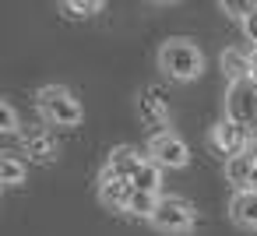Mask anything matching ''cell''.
Returning <instances> with one entry per match:
<instances>
[{
  "label": "cell",
  "instance_id": "cell-10",
  "mask_svg": "<svg viewBox=\"0 0 257 236\" xmlns=\"http://www.w3.org/2000/svg\"><path fill=\"white\" fill-rule=\"evenodd\" d=\"M131 194H134V187H131V180H113V176H99V201L106 204V208H113V211H127V204H131Z\"/></svg>",
  "mask_w": 257,
  "mask_h": 236
},
{
  "label": "cell",
  "instance_id": "cell-17",
  "mask_svg": "<svg viewBox=\"0 0 257 236\" xmlns=\"http://www.w3.org/2000/svg\"><path fill=\"white\" fill-rule=\"evenodd\" d=\"M22 180H25V162L15 159V155H4V159H0V183H4V187H15V183H22Z\"/></svg>",
  "mask_w": 257,
  "mask_h": 236
},
{
  "label": "cell",
  "instance_id": "cell-19",
  "mask_svg": "<svg viewBox=\"0 0 257 236\" xmlns=\"http://www.w3.org/2000/svg\"><path fill=\"white\" fill-rule=\"evenodd\" d=\"M0 131H4V134H15L18 131V113H15V106L8 99L0 102Z\"/></svg>",
  "mask_w": 257,
  "mask_h": 236
},
{
  "label": "cell",
  "instance_id": "cell-4",
  "mask_svg": "<svg viewBox=\"0 0 257 236\" xmlns=\"http://www.w3.org/2000/svg\"><path fill=\"white\" fill-rule=\"evenodd\" d=\"M152 225L159 232H169V236L190 232L194 229V204L183 201V197H173V194L169 197H159V208L152 215Z\"/></svg>",
  "mask_w": 257,
  "mask_h": 236
},
{
  "label": "cell",
  "instance_id": "cell-5",
  "mask_svg": "<svg viewBox=\"0 0 257 236\" xmlns=\"http://www.w3.org/2000/svg\"><path fill=\"white\" fill-rule=\"evenodd\" d=\"M148 155H152V162H155L159 169H183V166L190 162V148H187V141H183L180 134H173V131H159V134H152V141H148Z\"/></svg>",
  "mask_w": 257,
  "mask_h": 236
},
{
  "label": "cell",
  "instance_id": "cell-20",
  "mask_svg": "<svg viewBox=\"0 0 257 236\" xmlns=\"http://www.w3.org/2000/svg\"><path fill=\"white\" fill-rule=\"evenodd\" d=\"M243 32H246V39H253V43H257V4H253V11L246 15V22H243Z\"/></svg>",
  "mask_w": 257,
  "mask_h": 236
},
{
  "label": "cell",
  "instance_id": "cell-16",
  "mask_svg": "<svg viewBox=\"0 0 257 236\" xmlns=\"http://www.w3.org/2000/svg\"><path fill=\"white\" fill-rule=\"evenodd\" d=\"M60 11L67 15V18H92V15H99L102 11V0H64L60 4Z\"/></svg>",
  "mask_w": 257,
  "mask_h": 236
},
{
  "label": "cell",
  "instance_id": "cell-7",
  "mask_svg": "<svg viewBox=\"0 0 257 236\" xmlns=\"http://www.w3.org/2000/svg\"><path fill=\"white\" fill-rule=\"evenodd\" d=\"M141 152L138 148H131V145H116L113 152H109V159H106V166H102V176H113V180H131L138 169H141Z\"/></svg>",
  "mask_w": 257,
  "mask_h": 236
},
{
  "label": "cell",
  "instance_id": "cell-3",
  "mask_svg": "<svg viewBox=\"0 0 257 236\" xmlns=\"http://www.w3.org/2000/svg\"><path fill=\"white\" fill-rule=\"evenodd\" d=\"M225 120L246 127L257 138V85L253 81H236L225 92Z\"/></svg>",
  "mask_w": 257,
  "mask_h": 236
},
{
  "label": "cell",
  "instance_id": "cell-14",
  "mask_svg": "<svg viewBox=\"0 0 257 236\" xmlns=\"http://www.w3.org/2000/svg\"><path fill=\"white\" fill-rule=\"evenodd\" d=\"M159 183H162V169H159L152 159H145L141 169L131 176V187H134V190H145V194H159Z\"/></svg>",
  "mask_w": 257,
  "mask_h": 236
},
{
  "label": "cell",
  "instance_id": "cell-2",
  "mask_svg": "<svg viewBox=\"0 0 257 236\" xmlns=\"http://www.w3.org/2000/svg\"><path fill=\"white\" fill-rule=\"evenodd\" d=\"M36 109L43 113L46 124H57V127H78L81 124V102L74 99L71 88L64 85H46L36 92Z\"/></svg>",
  "mask_w": 257,
  "mask_h": 236
},
{
  "label": "cell",
  "instance_id": "cell-15",
  "mask_svg": "<svg viewBox=\"0 0 257 236\" xmlns=\"http://www.w3.org/2000/svg\"><path fill=\"white\" fill-rule=\"evenodd\" d=\"M155 208H159V194H145V190H134V194H131L127 211H131L134 218H148V222H152Z\"/></svg>",
  "mask_w": 257,
  "mask_h": 236
},
{
  "label": "cell",
  "instance_id": "cell-12",
  "mask_svg": "<svg viewBox=\"0 0 257 236\" xmlns=\"http://www.w3.org/2000/svg\"><path fill=\"white\" fill-rule=\"evenodd\" d=\"M229 215H232L236 225H243V229H257V190H243V194H236L232 204H229Z\"/></svg>",
  "mask_w": 257,
  "mask_h": 236
},
{
  "label": "cell",
  "instance_id": "cell-9",
  "mask_svg": "<svg viewBox=\"0 0 257 236\" xmlns=\"http://www.w3.org/2000/svg\"><path fill=\"white\" fill-rule=\"evenodd\" d=\"M22 145H25V152H29V159L32 162H53L57 159V152H60V145H57V138L50 134V131H25L22 134Z\"/></svg>",
  "mask_w": 257,
  "mask_h": 236
},
{
  "label": "cell",
  "instance_id": "cell-22",
  "mask_svg": "<svg viewBox=\"0 0 257 236\" xmlns=\"http://www.w3.org/2000/svg\"><path fill=\"white\" fill-rule=\"evenodd\" d=\"M253 190H257V176H253Z\"/></svg>",
  "mask_w": 257,
  "mask_h": 236
},
{
  "label": "cell",
  "instance_id": "cell-18",
  "mask_svg": "<svg viewBox=\"0 0 257 236\" xmlns=\"http://www.w3.org/2000/svg\"><path fill=\"white\" fill-rule=\"evenodd\" d=\"M222 11H225L229 18H239V22H246V15L253 11V4H250V0H222Z\"/></svg>",
  "mask_w": 257,
  "mask_h": 236
},
{
  "label": "cell",
  "instance_id": "cell-13",
  "mask_svg": "<svg viewBox=\"0 0 257 236\" xmlns=\"http://www.w3.org/2000/svg\"><path fill=\"white\" fill-rule=\"evenodd\" d=\"M222 71H225V78H229V85H236V81H250V53L246 50H225L222 53Z\"/></svg>",
  "mask_w": 257,
  "mask_h": 236
},
{
  "label": "cell",
  "instance_id": "cell-21",
  "mask_svg": "<svg viewBox=\"0 0 257 236\" xmlns=\"http://www.w3.org/2000/svg\"><path fill=\"white\" fill-rule=\"evenodd\" d=\"M250 81H253V85H257V50H253V53H250Z\"/></svg>",
  "mask_w": 257,
  "mask_h": 236
},
{
  "label": "cell",
  "instance_id": "cell-1",
  "mask_svg": "<svg viewBox=\"0 0 257 236\" xmlns=\"http://www.w3.org/2000/svg\"><path fill=\"white\" fill-rule=\"evenodd\" d=\"M159 67L173 81H194L204 71V53L194 39H166L159 46Z\"/></svg>",
  "mask_w": 257,
  "mask_h": 236
},
{
  "label": "cell",
  "instance_id": "cell-8",
  "mask_svg": "<svg viewBox=\"0 0 257 236\" xmlns=\"http://www.w3.org/2000/svg\"><path fill=\"white\" fill-rule=\"evenodd\" d=\"M253 176H257V159L250 152H243L236 159H225V180L236 187V194L253 190Z\"/></svg>",
  "mask_w": 257,
  "mask_h": 236
},
{
  "label": "cell",
  "instance_id": "cell-11",
  "mask_svg": "<svg viewBox=\"0 0 257 236\" xmlns=\"http://www.w3.org/2000/svg\"><path fill=\"white\" fill-rule=\"evenodd\" d=\"M138 113H141V120H148V124H166V120H169V102L162 99L159 88H145V92L138 95Z\"/></svg>",
  "mask_w": 257,
  "mask_h": 236
},
{
  "label": "cell",
  "instance_id": "cell-6",
  "mask_svg": "<svg viewBox=\"0 0 257 236\" xmlns=\"http://www.w3.org/2000/svg\"><path fill=\"white\" fill-rule=\"evenodd\" d=\"M208 141H211V148H215L218 155H225V159H236V155H243V152L250 148L253 134H250L246 127L232 124V120H222V124H215V127H211Z\"/></svg>",
  "mask_w": 257,
  "mask_h": 236
}]
</instances>
